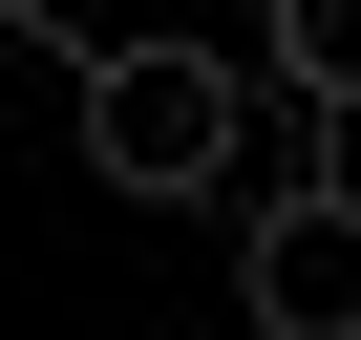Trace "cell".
Segmentation results:
<instances>
[{"label":"cell","mask_w":361,"mask_h":340,"mask_svg":"<svg viewBox=\"0 0 361 340\" xmlns=\"http://www.w3.org/2000/svg\"><path fill=\"white\" fill-rule=\"evenodd\" d=\"M234 149H255V107H234L213 43H85V170L128 213H213Z\"/></svg>","instance_id":"6da1fadb"},{"label":"cell","mask_w":361,"mask_h":340,"mask_svg":"<svg viewBox=\"0 0 361 340\" xmlns=\"http://www.w3.org/2000/svg\"><path fill=\"white\" fill-rule=\"evenodd\" d=\"M234 298H255V340H361V192H276L234 234Z\"/></svg>","instance_id":"7a4b0ae2"},{"label":"cell","mask_w":361,"mask_h":340,"mask_svg":"<svg viewBox=\"0 0 361 340\" xmlns=\"http://www.w3.org/2000/svg\"><path fill=\"white\" fill-rule=\"evenodd\" d=\"M255 64L298 107H361V0H255Z\"/></svg>","instance_id":"3957f363"},{"label":"cell","mask_w":361,"mask_h":340,"mask_svg":"<svg viewBox=\"0 0 361 340\" xmlns=\"http://www.w3.org/2000/svg\"><path fill=\"white\" fill-rule=\"evenodd\" d=\"M22 22H64V0H0V43H22Z\"/></svg>","instance_id":"277c9868"}]
</instances>
